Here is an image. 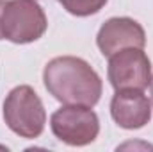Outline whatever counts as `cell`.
<instances>
[{
    "mask_svg": "<svg viewBox=\"0 0 153 152\" xmlns=\"http://www.w3.org/2000/svg\"><path fill=\"white\" fill-rule=\"evenodd\" d=\"M46 91L66 106L93 108L100 102L103 82L96 70L82 57L61 56L46 63L43 70Z\"/></svg>",
    "mask_w": 153,
    "mask_h": 152,
    "instance_id": "cell-1",
    "label": "cell"
},
{
    "mask_svg": "<svg viewBox=\"0 0 153 152\" xmlns=\"http://www.w3.org/2000/svg\"><path fill=\"white\" fill-rule=\"evenodd\" d=\"M4 122L20 138L34 140L45 131L46 111L39 95L27 84L13 88L4 100Z\"/></svg>",
    "mask_w": 153,
    "mask_h": 152,
    "instance_id": "cell-2",
    "label": "cell"
},
{
    "mask_svg": "<svg viewBox=\"0 0 153 152\" xmlns=\"http://www.w3.org/2000/svg\"><path fill=\"white\" fill-rule=\"evenodd\" d=\"M46 27V14L36 0H7L0 16L2 38L16 45L38 41Z\"/></svg>",
    "mask_w": 153,
    "mask_h": 152,
    "instance_id": "cell-3",
    "label": "cell"
},
{
    "mask_svg": "<svg viewBox=\"0 0 153 152\" xmlns=\"http://www.w3.org/2000/svg\"><path fill=\"white\" fill-rule=\"evenodd\" d=\"M50 129L59 141L70 147H84L98 138L100 120L87 106H64L50 116Z\"/></svg>",
    "mask_w": 153,
    "mask_h": 152,
    "instance_id": "cell-4",
    "label": "cell"
},
{
    "mask_svg": "<svg viewBox=\"0 0 153 152\" xmlns=\"http://www.w3.org/2000/svg\"><path fill=\"white\" fill-rule=\"evenodd\" d=\"M107 77L116 91L146 90L152 81V61L143 48H123L109 57Z\"/></svg>",
    "mask_w": 153,
    "mask_h": 152,
    "instance_id": "cell-5",
    "label": "cell"
},
{
    "mask_svg": "<svg viewBox=\"0 0 153 152\" xmlns=\"http://www.w3.org/2000/svg\"><path fill=\"white\" fill-rule=\"evenodd\" d=\"M96 45L105 57L123 48H144L146 32L139 22L128 16L109 18L96 34Z\"/></svg>",
    "mask_w": 153,
    "mask_h": 152,
    "instance_id": "cell-6",
    "label": "cell"
},
{
    "mask_svg": "<svg viewBox=\"0 0 153 152\" xmlns=\"http://www.w3.org/2000/svg\"><path fill=\"white\" fill-rule=\"evenodd\" d=\"M111 116L121 129H141L152 120V100L144 90H119L111 100Z\"/></svg>",
    "mask_w": 153,
    "mask_h": 152,
    "instance_id": "cell-7",
    "label": "cell"
},
{
    "mask_svg": "<svg viewBox=\"0 0 153 152\" xmlns=\"http://www.w3.org/2000/svg\"><path fill=\"white\" fill-rule=\"evenodd\" d=\"M57 2L70 14L85 18V16H91V14L100 13L109 0H57Z\"/></svg>",
    "mask_w": 153,
    "mask_h": 152,
    "instance_id": "cell-8",
    "label": "cell"
},
{
    "mask_svg": "<svg viewBox=\"0 0 153 152\" xmlns=\"http://www.w3.org/2000/svg\"><path fill=\"white\" fill-rule=\"evenodd\" d=\"M5 4H7V0H0V16H2V11H4V7H5ZM0 39L2 38V31H0Z\"/></svg>",
    "mask_w": 153,
    "mask_h": 152,
    "instance_id": "cell-9",
    "label": "cell"
},
{
    "mask_svg": "<svg viewBox=\"0 0 153 152\" xmlns=\"http://www.w3.org/2000/svg\"><path fill=\"white\" fill-rule=\"evenodd\" d=\"M150 95H152V104H153V77L150 81Z\"/></svg>",
    "mask_w": 153,
    "mask_h": 152,
    "instance_id": "cell-10",
    "label": "cell"
}]
</instances>
